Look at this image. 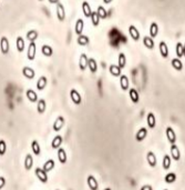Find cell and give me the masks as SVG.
<instances>
[{"mask_svg":"<svg viewBox=\"0 0 185 190\" xmlns=\"http://www.w3.org/2000/svg\"><path fill=\"white\" fill-rule=\"evenodd\" d=\"M61 143H62V137H61V136H55V137L53 138L52 142H51V147H52L53 149H58L59 147L61 146Z\"/></svg>","mask_w":185,"mask_h":190,"instance_id":"74e56055","label":"cell"},{"mask_svg":"<svg viewBox=\"0 0 185 190\" xmlns=\"http://www.w3.org/2000/svg\"><path fill=\"white\" fill-rule=\"evenodd\" d=\"M97 14L99 15L100 19H107V17H108V11L105 10V8L102 7V6H99V7H98Z\"/></svg>","mask_w":185,"mask_h":190,"instance_id":"ab89813d","label":"cell"},{"mask_svg":"<svg viewBox=\"0 0 185 190\" xmlns=\"http://www.w3.org/2000/svg\"><path fill=\"white\" fill-rule=\"evenodd\" d=\"M82 11H83L84 17H86V18H89V17L91 16L92 10H91V7H90L88 1H83L82 2Z\"/></svg>","mask_w":185,"mask_h":190,"instance_id":"484cf974","label":"cell"},{"mask_svg":"<svg viewBox=\"0 0 185 190\" xmlns=\"http://www.w3.org/2000/svg\"><path fill=\"white\" fill-rule=\"evenodd\" d=\"M143 44L147 48V49H153V48H154V41H153V38H151V37H144Z\"/></svg>","mask_w":185,"mask_h":190,"instance_id":"8d00e7d4","label":"cell"},{"mask_svg":"<svg viewBox=\"0 0 185 190\" xmlns=\"http://www.w3.org/2000/svg\"><path fill=\"white\" fill-rule=\"evenodd\" d=\"M171 156H172V158L174 160H176V161H179V160L181 159L180 149H179V147H177L175 143H173L171 146Z\"/></svg>","mask_w":185,"mask_h":190,"instance_id":"30bf717a","label":"cell"},{"mask_svg":"<svg viewBox=\"0 0 185 190\" xmlns=\"http://www.w3.org/2000/svg\"><path fill=\"white\" fill-rule=\"evenodd\" d=\"M41 53L43 56H46V57H51L53 53V50L52 48L50 47V46H48V44H43L41 48Z\"/></svg>","mask_w":185,"mask_h":190,"instance_id":"836d02e7","label":"cell"},{"mask_svg":"<svg viewBox=\"0 0 185 190\" xmlns=\"http://www.w3.org/2000/svg\"><path fill=\"white\" fill-rule=\"evenodd\" d=\"M129 95H130V98H131V100H132V102L138 103V102L140 101V96H139V92H138V90H136L135 88L130 89Z\"/></svg>","mask_w":185,"mask_h":190,"instance_id":"44dd1931","label":"cell"},{"mask_svg":"<svg viewBox=\"0 0 185 190\" xmlns=\"http://www.w3.org/2000/svg\"><path fill=\"white\" fill-rule=\"evenodd\" d=\"M88 67L92 74H95L98 71V62L94 58L88 59Z\"/></svg>","mask_w":185,"mask_h":190,"instance_id":"ac0fdd59","label":"cell"},{"mask_svg":"<svg viewBox=\"0 0 185 190\" xmlns=\"http://www.w3.org/2000/svg\"><path fill=\"white\" fill-rule=\"evenodd\" d=\"M33 166V158L30 154H28L25 158V168L26 170H30Z\"/></svg>","mask_w":185,"mask_h":190,"instance_id":"f1b7e54d","label":"cell"},{"mask_svg":"<svg viewBox=\"0 0 185 190\" xmlns=\"http://www.w3.org/2000/svg\"><path fill=\"white\" fill-rule=\"evenodd\" d=\"M7 151V143L5 140H0V156H3Z\"/></svg>","mask_w":185,"mask_h":190,"instance_id":"ee69618b","label":"cell"},{"mask_svg":"<svg viewBox=\"0 0 185 190\" xmlns=\"http://www.w3.org/2000/svg\"><path fill=\"white\" fill-rule=\"evenodd\" d=\"M46 108H47V102L44 99H39L38 100V105H37V111L38 113L42 115V113L46 111Z\"/></svg>","mask_w":185,"mask_h":190,"instance_id":"603a6c76","label":"cell"},{"mask_svg":"<svg viewBox=\"0 0 185 190\" xmlns=\"http://www.w3.org/2000/svg\"><path fill=\"white\" fill-rule=\"evenodd\" d=\"M159 48H160L161 56H162L163 58H167V57H169V48H167L165 42L161 41L160 44H159Z\"/></svg>","mask_w":185,"mask_h":190,"instance_id":"e0dca14e","label":"cell"},{"mask_svg":"<svg viewBox=\"0 0 185 190\" xmlns=\"http://www.w3.org/2000/svg\"><path fill=\"white\" fill-rule=\"evenodd\" d=\"M48 1H49L50 3H53V5H55V3H59V1H60V0H48Z\"/></svg>","mask_w":185,"mask_h":190,"instance_id":"7dc6e473","label":"cell"},{"mask_svg":"<svg viewBox=\"0 0 185 190\" xmlns=\"http://www.w3.org/2000/svg\"><path fill=\"white\" fill-rule=\"evenodd\" d=\"M16 47H17V50L19 51V53H22L23 50H25V40L22 37H17V40H16Z\"/></svg>","mask_w":185,"mask_h":190,"instance_id":"f546056e","label":"cell"},{"mask_svg":"<svg viewBox=\"0 0 185 190\" xmlns=\"http://www.w3.org/2000/svg\"><path fill=\"white\" fill-rule=\"evenodd\" d=\"M109 71L110 74L113 76V77H120L121 76V72H122V69L120 68L118 65H111L110 68H109Z\"/></svg>","mask_w":185,"mask_h":190,"instance_id":"2e32d148","label":"cell"},{"mask_svg":"<svg viewBox=\"0 0 185 190\" xmlns=\"http://www.w3.org/2000/svg\"><path fill=\"white\" fill-rule=\"evenodd\" d=\"M159 33V26L156 22H152L150 26V37L151 38H155Z\"/></svg>","mask_w":185,"mask_h":190,"instance_id":"d4e9b609","label":"cell"},{"mask_svg":"<svg viewBox=\"0 0 185 190\" xmlns=\"http://www.w3.org/2000/svg\"><path fill=\"white\" fill-rule=\"evenodd\" d=\"M147 136V128H141V129H139V131L136 132L135 135V140L136 141H143Z\"/></svg>","mask_w":185,"mask_h":190,"instance_id":"8fae6325","label":"cell"},{"mask_svg":"<svg viewBox=\"0 0 185 190\" xmlns=\"http://www.w3.org/2000/svg\"><path fill=\"white\" fill-rule=\"evenodd\" d=\"M9 50H10V46H9V40L7 37H2L0 39V51L2 55H8Z\"/></svg>","mask_w":185,"mask_h":190,"instance_id":"6da1fadb","label":"cell"},{"mask_svg":"<svg viewBox=\"0 0 185 190\" xmlns=\"http://www.w3.org/2000/svg\"><path fill=\"white\" fill-rule=\"evenodd\" d=\"M64 122H66V120H64V118L62 116H59L58 118L55 119V121L53 122V130L54 131H60L62 128H63L64 126Z\"/></svg>","mask_w":185,"mask_h":190,"instance_id":"8992f818","label":"cell"},{"mask_svg":"<svg viewBox=\"0 0 185 190\" xmlns=\"http://www.w3.org/2000/svg\"><path fill=\"white\" fill-rule=\"evenodd\" d=\"M175 51H176V56L179 58L183 57V44L181 42H177L176 44V48H175Z\"/></svg>","mask_w":185,"mask_h":190,"instance_id":"7bdbcfd3","label":"cell"},{"mask_svg":"<svg viewBox=\"0 0 185 190\" xmlns=\"http://www.w3.org/2000/svg\"><path fill=\"white\" fill-rule=\"evenodd\" d=\"M83 29H84V21H83V20L80 18V19H78L77 22H75L74 31H75V33H77L78 36H80V35H82Z\"/></svg>","mask_w":185,"mask_h":190,"instance_id":"5bb4252c","label":"cell"},{"mask_svg":"<svg viewBox=\"0 0 185 190\" xmlns=\"http://www.w3.org/2000/svg\"><path fill=\"white\" fill-rule=\"evenodd\" d=\"M166 184H173V182L176 180V175L174 172H170V174H166L165 178H164Z\"/></svg>","mask_w":185,"mask_h":190,"instance_id":"60d3db41","label":"cell"},{"mask_svg":"<svg viewBox=\"0 0 185 190\" xmlns=\"http://www.w3.org/2000/svg\"><path fill=\"white\" fill-rule=\"evenodd\" d=\"M54 166H55L54 161H53L52 159H49V160H47V161L44 163V165H43V167H42V169H43V170L48 174L49 171H51L53 168H54Z\"/></svg>","mask_w":185,"mask_h":190,"instance_id":"4dcf8cb0","label":"cell"},{"mask_svg":"<svg viewBox=\"0 0 185 190\" xmlns=\"http://www.w3.org/2000/svg\"><path fill=\"white\" fill-rule=\"evenodd\" d=\"M34 174L38 177V179L42 182V184H47L48 182V174L42 168H37L34 170Z\"/></svg>","mask_w":185,"mask_h":190,"instance_id":"277c9868","label":"cell"},{"mask_svg":"<svg viewBox=\"0 0 185 190\" xmlns=\"http://www.w3.org/2000/svg\"><path fill=\"white\" fill-rule=\"evenodd\" d=\"M141 190H153V189H152V186L145 185V186H143V187L141 188Z\"/></svg>","mask_w":185,"mask_h":190,"instance_id":"bcb514c9","label":"cell"},{"mask_svg":"<svg viewBox=\"0 0 185 190\" xmlns=\"http://www.w3.org/2000/svg\"><path fill=\"white\" fill-rule=\"evenodd\" d=\"M31 148H32L33 154H36V156H40V154H41V149H40V145H39L38 141L33 140L32 142H31Z\"/></svg>","mask_w":185,"mask_h":190,"instance_id":"d590c367","label":"cell"},{"mask_svg":"<svg viewBox=\"0 0 185 190\" xmlns=\"http://www.w3.org/2000/svg\"><path fill=\"white\" fill-rule=\"evenodd\" d=\"M183 56L185 57V44H183Z\"/></svg>","mask_w":185,"mask_h":190,"instance_id":"681fc988","label":"cell"},{"mask_svg":"<svg viewBox=\"0 0 185 190\" xmlns=\"http://www.w3.org/2000/svg\"><path fill=\"white\" fill-rule=\"evenodd\" d=\"M147 126L151 129L155 128V126H156V120H155V116L153 112H149V115H147Z\"/></svg>","mask_w":185,"mask_h":190,"instance_id":"83f0119b","label":"cell"},{"mask_svg":"<svg viewBox=\"0 0 185 190\" xmlns=\"http://www.w3.org/2000/svg\"><path fill=\"white\" fill-rule=\"evenodd\" d=\"M147 163H149V165L151 166V167H155V166H156V163H158L156 156H155L153 151H149V152H147Z\"/></svg>","mask_w":185,"mask_h":190,"instance_id":"9a60e30c","label":"cell"},{"mask_svg":"<svg viewBox=\"0 0 185 190\" xmlns=\"http://www.w3.org/2000/svg\"><path fill=\"white\" fill-rule=\"evenodd\" d=\"M77 42L80 46H88L89 42H90V38L88 36H84V35H80V36L78 37Z\"/></svg>","mask_w":185,"mask_h":190,"instance_id":"1f68e13d","label":"cell"},{"mask_svg":"<svg viewBox=\"0 0 185 190\" xmlns=\"http://www.w3.org/2000/svg\"><path fill=\"white\" fill-rule=\"evenodd\" d=\"M88 67V57L86 53H81L80 58H79V68L81 71H84Z\"/></svg>","mask_w":185,"mask_h":190,"instance_id":"9c48e42d","label":"cell"},{"mask_svg":"<svg viewBox=\"0 0 185 190\" xmlns=\"http://www.w3.org/2000/svg\"><path fill=\"white\" fill-rule=\"evenodd\" d=\"M118 66L121 69H124L127 67V57L123 53H121L118 57Z\"/></svg>","mask_w":185,"mask_h":190,"instance_id":"4316f807","label":"cell"},{"mask_svg":"<svg viewBox=\"0 0 185 190\" xmlns=\"http://www.w3.org/2000/svg\"><path fill=\"white\" fill-rule=\"evenodd\" d=\"M22 74H23L27 79L31 80L34 78L36 72H34V70H33L32 68H30V67H23V68H22Z\"/></svg>","mask_w":185,"mask_h":190,"instance_id":"ba28073f","label":"cell"},{"mask_svg":"<svg viewBox=\"0 0 185 190\" xmlns=\"http://www.w3.org/2000/svg\"><path fill=\"white\" fill-rule=\"evenodd\" d=\"M171 157L170 156H167V154H165L163 158V169H165V170H169L170 168H171Z\"/></svg>","mask_w":185,"mask_h":190,"instance_id":"b9f144b4","label":"cell"},{"mask_svg":"<svg viewBox=\"0 0 185 190\" xmlns=\"http://www.w3.org/2000/svg\"><path fill=\"white\" fill-rule=\"evenodd\" d=\"M120 86H121L122 90L127 91L129 89V78L125 74L120 76Z\"/></svg>","mask_w":185,"mask_h":190,"instance_id":"cb8c5ba5","label":"cell"},{"mask_svg":"<svg viewBox=\"0 0 185 190\" xmlns=\"http://www.w3.org/2000/svg\"><path fill=\"white\" fill-rule=\"evenodd\" d=\"M164 190H167V189H164Z\"/></svg>","mask_w":185,"mask_h":190,"instance_id":"f5cc1de1","label":"cell"},{"mask_svg":"<svg viewBox=\"0 0 185 190\" xmlns=\"http://www.w3.org/2000/svg\"><path fill=\"white\" fill-rule=\"evenodd\" d=\"M38 36H39V33H38V31L37 30H30V31H28L27 32V39L30 42L36 41L37 39H38Z\"/></svg>","mask_w":185,"mask_h":190,"instance_id":"d6a6232c","label":"cell"},{"mask_svg":"<svg viewBox=\"0 0 185 190\" xmlns=\"http://www.w3.org/2000/svg\"><path fill=\"white\" fill-rule=\"evenodd\" d=\"M36 53H37V44L36 42H30L29 44V47H28V51H27V58L29 60H34L36 58Z\"/></svg>","mask_w":185,"mask_h":190,"instance_id":"7a4b0ae2","label":"cell"},{"mask_svg":"<svg viewBox=\"0 0 185 190\" xmlns=\"http://www.w3.org/2000/svg\"><path fill=\"white\" fill-rule=\"evenodd\" d=\"M91 22H92V25L94 26V27H98L100 23V17L99 15L97 14V11H92L91 12Z\"/></svg>","mask_w":185,"mask_h":190,"instance_id":"f35d334b","label":"cell"},{"mask_svg":"<svg viewBox=\"0 0 185 190\" xmlns=\"http://www.w3.org/2000/svg\"><path fill=\"white\" fill-rule=\"evenodd\" d=\"M166 137H167V140H169V142L171 145L176 142V135H175L173 128H171V127L166 128Z\"/></svg>","mask_w":185,"mask_h":190,"instance_id":"52a82bcc","label":"cell"},{"mask_svg":"<svg viewBox=\"0 0 185 190\" xmlns=\"http://www.w3.org/2000/svg\"><path fill=\"white\" fill-rule=\"evenodd\" d=\"M39 1H43V0H39Z\"/></svg>","mask_w":185,"mask_h":190,"instance_id":"816d5d0a","label":"cell"},{"mask_svg":"<svg viewBox=\"0 0 185 190\" xmlns=\"http://www.w3.org/2000/svg\"><path fill=\"white\" fill-rule=\"evenodd\" d=\"M47 77H44V76H41V77L39 78L38 81H37V89L38 90H43L46 88V86H47Z\"/></svg>","mask_w":185,"mask_h":190,"instance_id":"ffe728a7","label":"cell"},{"mask_svg":"<svg viewBox=\"0 0 185 190\" xmlns=\"http://www.w3.org/2000/svg\"><path fill=\"white\" fill-rule=\"evenodd\" d=\"M104 190H111V189H110V188H105Z\"/></svg>","mask_w":185,"mask_h":190,"instance_id":"f907efd6","label":"cell"},{"mask_svg":"<svg viewBox=\"0 0 185 190\" xmlns=\"http://www.w3.org/2000/svg\"><path fill=\"white\" fill-rule=\"evenodd\" d=\"M86 182H88L89 188H90L91 190H98L99 189V184H98L97 179H95L93 176H89Z\"/></svg>","mask_w":185,"mask_h":190,"instance_id":"7c38bea8","label":"cell"},{"mask_svg":"<svg viewBox=\"0 0 185 190\" xmlns=\"http://www.w3.org/2000/svg\"><path fill=\"white\" fill-rule=\"evenodd\" d=\"M26 96H27L28 100L31 102H37L38 101V96H37L36 91L32 90V89H28L27 92H26Z\"/></svg>","mask_w":185,"mask_h":190,"instance_id":"d6986e66","label":"cell"},{"mask_svg":"<svg viewBox=\"0 0 185 190\" xmlns=\"http://www.w3.org/2000/svg\"><path fill=\"white\" fill-rule=\"evenodd\" d=\"M70 98H71V100L73 101L74 105H80L81 102H82L81 95L75 89H71V91H70Z\"/></svg>","mask_w":185,"mask_h":190,"instance_id":"5b68a950","label":"cell"},{"mask_svg":"<svg viewBox=\"0 0 185 190\" xmlns=\"http://www.w3.org/2000/svg\"><path fill=\"white\" fill-rule=\"evenodd\" d=\"M57 190H59V189H57Z\"/></svg>","mask_w":185,"mask_h":190,"instance_id":"db71d44e","label":"cell"},{"mask_svg":"<svg viewBox=\"0 0 185 190\" xmlns=\"http://www.w3.org/2000/svg\"><path fill=\"white\" fill-rule=\"evenodd\" d=\"M58 159H59V161H60V163H62V165H64V163H66L68 157H66V150H64L63 148H59V150H58Z\"/></svg>","mask_w":185,"mask_h":190,"instance_id":"7402d4cb","label":"cell"},{"mask_svg":"<svg viewBox=\"0 0 185 190\" xmlns=\"http://www.w3.org/2000/svg\"><path fill=\"white\" fill-rule=\"evenodd\" d=\"M172 66H173V68L175 69V70H179V71H181L183 69V63L182 61L180 60V58H174L172 59Z\"/></svg>","mask_w":185,"mask_h":190,"instance_id":"e575fe53","label":"cell"},{"mask_svg":"<svg viewBox=\"0 0 185 190\" xmlns=\"http://www.w3.org/2000/svg\"><path fill=\"white\" fill-rule=\"evenodd\" d=\"M55 14H57V17H58V19L60 21H64V19H66V10H64V6L62 3H57Z\"/></svg>","mask_w":185,"mask_h":190,"instance_id":"3957f363","label":"cell"},{"mask_svg":"<svg viewBox=\"0 0 185 190\" xmlns=\"http://www.w3.org/2000/svg\"><path fill=\"white\" fill-rule=\"evenodd\" d=\"M103 2H104V3H107V5H109V3H111V2H112V0H103Z\"/></svg>","mask_w":185,"mask_h":190,"instance_id":"c3c4849f","label":"cell"},{"mask_svg":"<svg viewBox=\"0 0 185 190\" xmlns=\"http://www.w3.org/2000/svg\"><path fill=\"white\" fill-rule=\"evenodd\" d=\"M6 185V179L3 177H0V189H2Z\"/></svg>","mask_w":185,"mask_h":190,"instance_id":"f6af8a7d","label":"cell"},{"mask_svg":"<svg viewBox=\"0 0 185 190\" xmlns=\"http://www.w3.org/2000/svg\"><path fill=\"white\" fill-rule=\"evenodd\" d=\"M129 33H130V36L132 37V39L134 41H139L140 40V32H139V30L134 26L131 25L129 27Z\"/></svg>","mask_w":185,"mask_h":190,"instance_id":"4fadbf2b","label":"cell"}]
</instances>
